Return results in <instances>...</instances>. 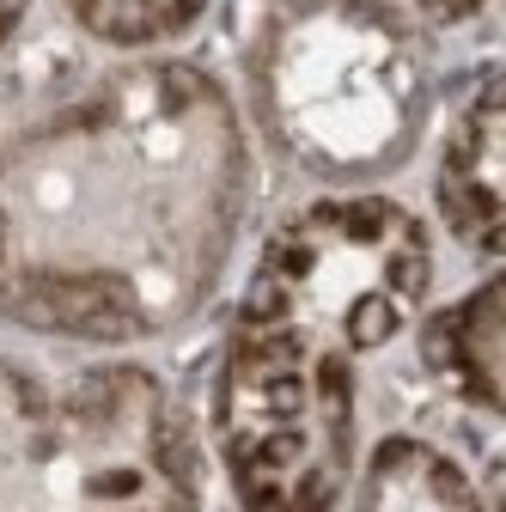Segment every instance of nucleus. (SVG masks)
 <instances>
[{
  "instance_id": "1",
  "label": "nucleus",
  "mask_w": 506,
  "mask_h": 512,
  "mask_svg": "<svg viewBox=\"0 0 506 512\" xmlns=\"http://www.w3.org/2000/svg\"><path fill=\"white\" fill-rule=\"evenodd\" d=\"M250 202L257 141L208 61H110L0 135V330L86 354L189 330Z\"/></svg>"
},
{
  "instance_id": "2",
  "label": "nucleus",
  "mask_w": 506,
  "mask_h": 512,
  "mask_svg": "<svg viewBox=\"0 0 506 512\" xmlns=\"http://www.w3.org/2000/svg\"><path fill=\"white\" fill-rule=\"evenodd\" d=\"M433 226L385 189H324L269 226L208 384V445L238 512H342L360 378L433 299Z\"/></svg>"
},
{
  "instance_id": "3",
  "label": "nucleus",
  "mask_w": 506,
  "mask_h": 512,
  "mask_svg": "<svg viewBox=\"0 0 506 512\" xmlns=\"http://www.w3.org/2000/svg\"><path fill=\"white\" fill-rule=\"evenodd\" d=\"M244 128L318 189H378L433 128L439 68L403 0H238Z\"/></svg>"
},
{
  "instance_id": "4",
  "label": "nucleus",
  "mask_w": 506,
  "mask_h": 512,
  "mask_svg": "<svg viewBox=\"0 0 506 512\" xmlns=\"http://www.w3.org/2000/svg\"><path fill=\"white\" fill-rule=\"evenodd\" d=\"M0 512H208V445L147 360L0 348Z\"/></svg>"
},
{
  "instance_id": "5",
  "label": "nucleus",
  "mask_w": 506,
  "mask_h": 512,
  "mask_svg": "<svg viewBox=\"0 0 506 512\" xmlns=\"http://www.w3.org/2000/svg\"><path fill=\"white\" fill-rule=\"evenodd\" d=\"M433 214L464 256H476L482 269L500 263V68L494 61H482L464 80V92L439 122Z\"/></svg>"
},
{
  "instance_id": "6",
  "label": "nucleus",
  "mask_w": 506,
  "mask_h": 512,
  "mask_svg": "<svg viewBox=\"0 0 506 512\" xmlns=\"http://www.w3.org/2000/svg\"><path fill=\"white\" fill-rule=\"evenodd\" d=\"M500 263L482 269L458 299L415 317V354L421 372L446 391L458 409H470L482 427L500 421Z\"/></svg>"
},
{
  "instance_id": "7",
  "label": "nucleus",
  "mask_w": 506,
  "mask_h": 512,
  "mask_svg": "<svg viewBox=\"0 0 506 512\" xmlns=\"http://www.w3.org/2000/svg\"><path fill=\"white\" fill-rule=\"evenodd\" d=\"M342 512H494V500L452 445L391 427L366 445Z\"/></svg>"
},
{
  "instance_id": "8",
  "label": "nucleus",
  "mask_w": 506,
  "mask_h": 512,
  "mask_svg": "<svg viewBox=\"0 0 506 512\" xmlns=\"http://www.w3.org/2000/svg\"><path fill=\"white\" fill-rule=\"evenodd\" d=\"M61 13L98 49L165 55L214 13V0H61Z\"/></svg>"
},
{
  "instance_id": "9",
  "label": "nucleus",
  "mask_w": 506,
  "mask_h": 512,
  "mask_svg": "<svg viewBox=\"0 0 506 512\" xmlns=\"http://www.w3.org/2000/svg\"><path fill=\"white\" fill-rule=\"evenodd\" d=\"M403 7L421 19V25H446V31H464L476 19L494 13V0H403Z\"/></svg>"
},
{
  "instance_id": "10",
  "label": "nucleus",
  "mask_w": 506,
  "mask_h": 512,
  "mask_svg": "<svg viewBox=\"0 0 506 512\" xmlns=\"http://www.w3.org/2000/svg\"><path fill=\"white\" fill-rule=\"evenodd\" d=\"M25 19H31V0H0V55H7V49L19 43Z\"/></svg>"
}]
</instances>
